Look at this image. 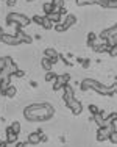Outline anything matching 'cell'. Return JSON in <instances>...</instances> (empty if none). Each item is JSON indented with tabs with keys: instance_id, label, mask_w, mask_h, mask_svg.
I'll use <instances>...</instances> for the list:
<instances>
[{
	"instance_id": "5bb4252c",
	"label": "cell",
	"mask_w": 117,
	"mask_h": 147,
	"mask_svg": "<svg viewBox=\"0 0 117 147\" xmlns=\"http://www.w3.org/2000/svg\"><path fill=\"white\" fill-rule=\"evenodd\" d=\"M2 33H3V31H2V28H0V34H2Z\"/></svg>"
},
{
	"instance_id": "52a82bcc",
	"label": "cell",
	"mask_w": 117,
	"mask_h": 147,
	"mask_svg": "<svg viewBox=\"0 0 117 147\" xmlns=\"http://www.w3.org/2000/svg\"><path fill=\"white\" fill-rule=\"evenodd\" d=\"M53 5H51V3H45V5H44V11H45L47 13V14H49V13H51V11H53Z\"/></svg>"
},
{
	"instance_id": "6da1fadb",
	"label": "cell",
	"mask_w": 117,
	"mask_h": 147,
	"mask_svg": "<svg viewBox=\"0 0 117 147\" xmlns=\"http://www.w3.org/2000/svg\"><path fill=\"white\" fill-rule=\"evenodd\" d=\"M6 20H8L9 24H11V22H17L20 27H22V25H28V24H30L28 17H25L23 14H19V13H13V14H9L8 17H6Z\"/></svg>"
},
{
	"instance_id": "8992f818",
	"label": "cell",
	"mask_w": 117,
	"mask_h": 147,
	"mask_svg": "<svg viewBox=\"0 0 117 147\" xmlns=\"http://www.w3.org/2000/svg\"><path fill=\"white\" fill-rule=\"evenodd\" d=\"M45 55L49 58H51V63L56 61V53H55V50H50V49H49V50H45Z\"/></svg>"
},
{
	"instance_id": "30bf717a",
	"label": "cell",
	"mask_w": 117,
	"mask_h": 147,
	"mask_svg": "<svg viewBox=\"0 0 117 147\" xmlns=\"http://www.w3.org/2000/svg\"><path fill=\"white\" fill-rule=\"evenodd\" d=\"M94 41H95V34H94V33H89V38H88V44L91 45L92 42H94Z\"/></svg>"
},
{
	"instance_id": "3957f363",
	"label": "cell",
	"mask_w": 117,
	"mask_h": 147,
	"mask_svg": "<svg viewBox=\"0 0 117 147\" xmlns=\"http://www.w3.org/2000/svg\"><path fill=\"white\" fill-rule=\"evenodd\" d=\"M75 22H77V19H75L74 16H69L67 19H66V22H64V25H63V30H67L69 27H70V25H74Z\"/></svg>"
},
{
	"instance_id": "7c38bea8",
	"label": "cell",
	"mask_w": 117,
	"mask_h": 147,
	"mask_svg": "<svg viewBox=\"0 0 117 147\" xmlns=\"http://www.w3.org/2000/svg\"><path fill=\"white\" fill-rule=\"evenodd\" d=\"M42 19H44V17H41V16H36L33 20H34L36 24H39V25H41V24H42Z\"/></svg>"
},
{
	"instance_id": "9c48e42d",
	"label": "cell",
	"mask_w": 117,
	"mask_h": 147,
	"mask_svg": "<svg viewBox=\"0 0 117 147\" xmlns=\"http://www.w3.org/2000/svg\"><path fill=\"white\" fill-rule=\"evenodd\" d=\"M78 5H86V3H97V0H77Z\"/></svg>"
},
{
	"instance_id": "ba28073f",
	"label": "cell",
	"mask_w": 117,
	"mask_h": 147,
	"mask_svg": "<svg viewBox=\"0 0 117 147\" xmlns=\"http://www.w3.org/2000/svg\"><path fill=\"white\" fill-rule=\"evenodd\" d=\"M51 5H53V8H63V0H53Z\"/></svg>"
},
{
	"instance_id": "277c9868",
	"label": "cell",
	"mask_w": 117,
	"mask_h": 147,
	"mask_svg": "<svg viewBox=\"0 0 117 147\" xmlns=\"http://www.w3.org/2000/svg\"><path fill=\"white\" fill-rule=\"evenodd\" d=\"M47 17H49L50 20H60L61 19V13H49Z\"/></svg>"
},
{
	"instance_id": "8fae6325",
	"label": "cell",
	"mask_w": 117,
	"mask_h": 147,
	"mask_svg": "<svg viewBox=\"0 0 117 147\" xmlns=\"http://www.w3.org/2000/svg\"><path fill=\"white\" fill-rule=\"evenodd\" d=\"M42 66H44V67H45V69H49L50 67V66H51V61H49V59H44V61H42Z\"/></svg>"
},
{
	"instance_id": "9a60e30c",
	"label": "cell",
	"mask_w": 117,
	"mask_h": 147,
	"mask_svg": "<svg viewBox=\"0 0 117 147\" xmlns=\"http://www.w3.org/2000/svg\"><path fill=\"white\" fill-rule=\"evenodd\" d=\"M28 2H33V0H28Z\"/></svg>"
},
{
	"instance_id": "7a4b0ae2",
	"label": "cell",
	"mask_w": 117,
	"mask_h": 147,
	"mask_svg": "<svg viewBox=\"0 0 117 147\" xmlns=\"http://www.w3.org/2000/svg\"><path fill=\"white\" fill-rule=\"evenodd\" d=\"M0 39H2L3 42H6V44H19V42H22L17 36H11V34H2Z\"/></svg>"
},
{
	"instance_id": "4fadbf2b",
	"label": "cell",
	"mask_w": 117,
	"mask_h": 147,
	"mask_svg": "<svg viewBox=\"0 0 117 147\" xmlns=\"http://www.w3.org/2000/svg\"><path fill=\"white\" fill-rule=\"evenodd\" d=\"M8 5H9V6L16 5V0H8Z\"/></svg>"
},
{
	"instance_id": "5b68a950",
	"label": "cell",
	"mask_w": 117,
	"mask_h": 147,
	"mask_svg": "<svg viewBox=\"0 0 117 147\" xmlns=\"http://www.w3.org/2000/svg\"><path fill=\"white\" fill-rule=\"evenodd\" d=\"M41 25H42L44 27V28H51V20L49 19V17H44V19H42V24H41Z\"/></svg>"
}]
</instances>
